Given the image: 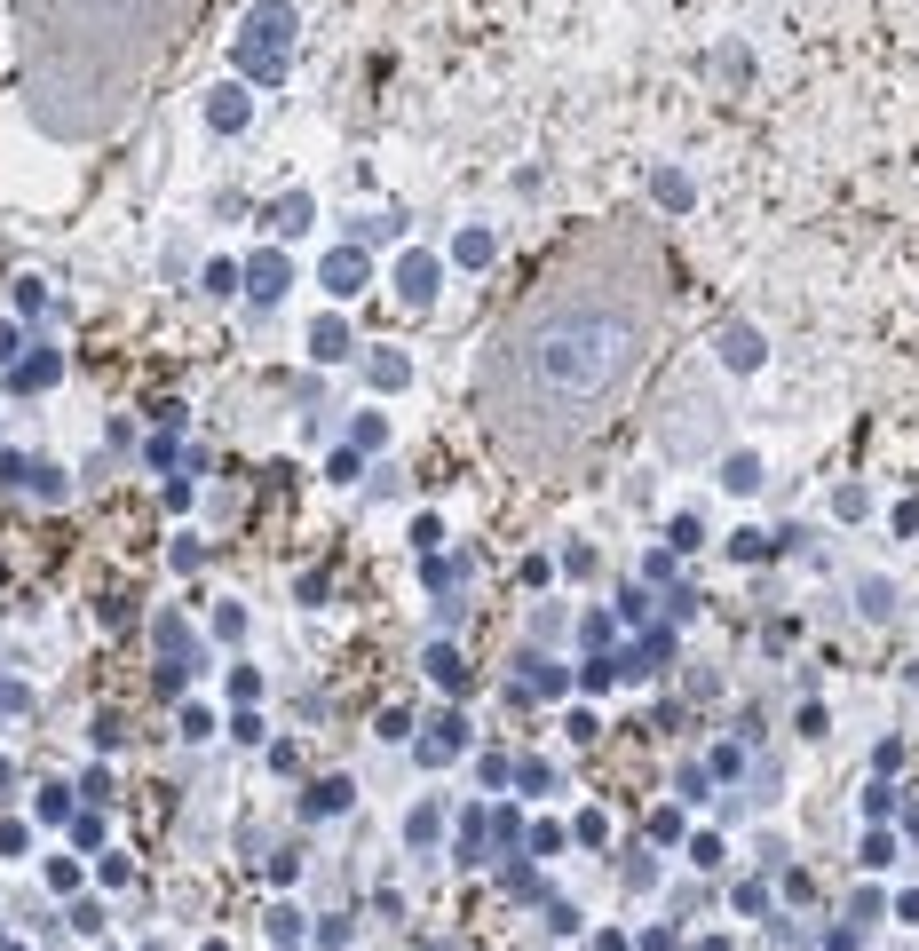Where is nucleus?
<instances>
[{
	"instance_id": "nucleus-1",
	"label": "nucleus",
	"mask_w": 919,
	"mask_h": 951,
	"mask_svg": "<svg viewBox=\"0 0 919 951\" xmlns=\"http://www.w3.org/2000/svg\"><path fill=\"white\" fill-rule=\"evenodd\" d=\"M658 333V278L642 254H587L531 294L484 365V413L515 452H571L603 428Z\"/></svg>"
}]
</instances>
